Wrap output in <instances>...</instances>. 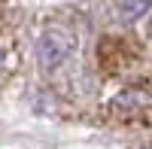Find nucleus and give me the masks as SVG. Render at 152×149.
Instances as JSON below:
<instances>
[{"label":"nucleus","mask_w":152,"mask_h":149,"mask_svg":"<svg viewBox=\"0 0 152 149\" xmlns=\"http://www.w3.org/2000/svg\"><path fill=\"white\" fill-rule=\"evenodd\" d=\"M73 52H76V37H70L61 28H49L37 40V61L43 70H58Z\"/></svg>","instance_id":"obj_1"},{"label":"nucleus","mask_w":152,"mask_h":149,"mask_svg":"<svg viewBox=\"0 0 152 149\" xmlns=\"http://www.w3.org/2000/svg\"><path fill=\"white\" fill-rule=\"evenodd\" d=\"M149 101H152L149 88H143V85H131V88H125L122 94L113 97L110 110H116V113H137V110H143Z\"/></svg>","instance_id":"obj_2"},{"label":"nucleus","mask_w":152,"mask_h":149,"mask_svg":"<svg viewBox=\"0 0 152 149\" xmlns=\"http://www.w3.org/2000/svg\"><path fill=\"white\" fill-rule=\"evenodd\" d=\"M149 0H137V3H119L116 9H119V18H125V21H134L137 15H143V12H149Z\"/></svg>","instance_id":"obj_3"},{"label":"nucleus","mask_w":152,"mask_h":149,"mask_svg":"<svg viewBox=\"0 0 152 149\" xmlns=\"http://www.w3.org/2000/svg\"><path fill=\"white\" fill-rule=\"evenodd\" d=\"M0 73H3V52H0Z\"/></svg>","instance_id":"obj_4"}]
</instances>
